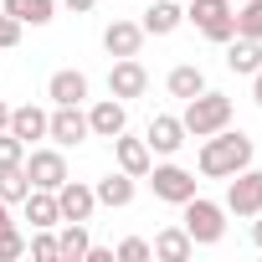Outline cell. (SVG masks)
<instances>
[{
    "label": "cell",
    "instance_id": "cell-36",
    "mask_svg": "<svg viewBox=\"0 0 262 262\" xmlns=\"http://www.w3.org/2000/svg\"><path fill=\"white\" fill-rule=\"evenodd\" d=\"M11 128V103H0V134Z\"/></svg>",
    "mask_w": 262,
    "mask_h": 262
},
{
    "label": "cell",
    "instance_id": "cell-5",
    "mask_svg": "<svg viewBox=\"0 0 262 262\" xmlns=\"http://www.w3.org/2000/svg\"><path fill=\"white\" fill-rule=\"evenodd\" d=\"M226 211L231 216H242V221H252L257 211H262V170H236L231 180H226Z\"/></svg>",
    "mask_w": 262,
    "mask_h": 262
},
{
    "label": "cell",
    "instance_id": "cell-1",
    "mask_svg": "<svg viewBox=\"0 0 262 262\" xmlns=\"http://www.w3.org/2000/svg\"><path fill=\"white\" fill-rule=\"evenodd\" d=\"M252 165V139L242 134V128H216V134L201 139V175L206 180H231L236 170Z\"/></svg>",
    "mask_w": 262,
    "mask_h": 262
},
{
    "label": "cell",
    "instance_id": "cell-18",
    "mask_svg": "<svg viewBox=\"0 0 262 262\" xmlns=\"http://www.w3.org/2000/svg\"><path fill=\"white\" fill-rule=\"evenodd\" d=\"M26 221H31V231H52V226H62V211H57V190H26Z\"/></svg>",
    "mask_w": 262,
    "mask_h": 262
},
{
    "label": "cell",
    "instance_id": "cell-30",
    "mask_svg": "<svg viewBox=\"0 0 262 262\" xmlns=\"http://www.w3.org/2000/svg\"><path fill=\"white\" fill-rule=\"evenodd\" d=\"M118 262H149L155 252H149V242L144 236H128V242H118V252H113Z\"/></svg>",
    "mask_w": 262,
    "mask_h": 262
},
{
    "label": "cell",
    "instance_id": "cell-26",
    "mask_svg": "<svg viewBox=\"0 0 262 262\" xmlns=\"http://www.w3.org/2000/svg\"><path fill=\"white\" fill-rule=\"evenodd\" d=\"M26 190H31V180H26V170H21V165L0 170V201H6V206H21V201H26Z\"/></svg>",
    "mask_w": 262,
    "mask_h": 262
},
{
    "label": "cell",
    "instance_id": "cell-32",
    "mask_svg": "<svg viewBox=\"0 0 262 262\" xmlns=\"http://www.w3.org/2000/svg\"><path fill=\"white\" fill-rule=\"evenodd\" d=\"M82 262H113V252H108V247H88V257H82Z\"/></svg>",
    "mask_w": 262,
    "mask_h": 262
},
{
    "label": "cell",
    "instance_id": "cell-4",
    "mask_svg": "<svg viewBox=\"0 0 262 262\" xmlns=\"http://www.w3.org/2000/svg\"><path fill=\"white\" fill-rule=\"evenodd\" d=\"M185 21L206 36V41H216V47H226L231 36H236V21H231V0H190L185 6Z\"/></svg>",
    "mask_w": 262,
    "mask_h": 262
},
{
    "label": "cell",
    "instance_id": "cell-27",
    "mask_svg": "<svg viewBox=\"0 0 262 262\" xmlns=\"http://www.w3.org/2000/svg\"><path fill=\"white\" fill-rule=\"evenodd\" d=\"M26 252H31L36 262H57V236H52V231L41 226V231H36V236L26 242Z\"/></svg>",
    "mask_w": 262,
    "mask_h": 262
},
{
    "label": "cell",
    "instance_id": "cell-7",
    "mask_svg": "<svg viewBox=\"0 0 262 262\" xmlns=\"http://www.w3.org/2000/svg\"><path fill=\"white\" fill-rule=\"evenodd\" d=\"M21 170H26L31 190H57V185L67 180V160H62V149H26Z\"/></svg>",
    "mask_w": 262,
    "mask_h": 262
},
{
    "label": "cell",
    "instance_id": "cell-15",
    "mask_svg": "<svg viewBox=\"0 0 262 262\" xmlns=\"http://www.w3.org/2000/svg\"><path fill=\"white\" fill-rule=\"evenodd\" d=\"M47 118H52L47 108H36V103H16V108H11V134L31 149L36 139H47Z\"/></svg>",
    "mask_w": 262,
    "mask_h": 262
},
{
    "label": "cell",
    "instance_id": "cell-9",
    "mask_svg": "<svg viewBox=\"0 0 262 262\" xmlns=\"http://www.w3.org/2000/svg\"><path fill=\"white\" fill-rule=\"evenodd\" d=\"M149 185H155V195L160 201H170V206H185L190 195H195V175L190 170H180V165H149V175H144Z\"/></svg>",
    "mask_w": 262,
    "mask_h": 262
},
{
    "label": "cell",
    "instance_id": "cell-29",
    "mask_svg": "<svg viewBox=\"0 0 262 262\" xmlns=\"http://www.w3.org/2000/svg\"><path fill=\"white\" fill-rule=\"evenodd\" d=\"M16 257H26V236L16 226H6L0 231V262H16Z\"/></svg>",
    "mask_w": 262,
    "mask_h": 262
},
{
    "label": "cell",
    "instance_id": "cell-37",
    "mask_svg": "<svg viewBox=\"0 0 262 262\" xmlns=\"http://www.w3.org/2000/svg\"><path fill=\"white\" fill-rule=\"evenodd\" d=\"M6 226H16V221H11V206L0 201V231H6Z\"/></svg>",
    "mask_w": 262,
    "mask_h": 262
},
{
    "label": "cell",
    "instance_id": "cell-33",
    "mask_svg": "<svg viewBox=\"0 0 262 262\" xmlns=\"http://www.w3.org/2000/svg\"><path fill=\"white\" fill-rule=\"evenodd\" d=\"M62 6H67V11H77V16H88V11L98 6V0H62Z\"/></svg>",
    "mask_w": 262,
    "mask_h": 262
},
{
    "label": "cell",
    "instance_id": "cell-20",
    "mask_svg": "<svg viewBox=\"0 0 262 262\" xmlns=\"http://www.w3.org/2000/svg\"><path fill=\"white\" fill-rule=\"evenodd\" d=\"M149 252H155L160 262H185V257L195 252V242H190V231H185V226H165V231L149 242Z\"/></svg>",
    "mask_w": 262,
    "mask_h": 262
},
{
    "label": "cell",
    "instance_id": "cell-12",
    "mask_svg": "<svg viewBox=\"0 0 262 262\" xmlns=\"http://www.w3.org/2000/svg\"><path fill=\"white\" fill-rule=\"evenodd\" d=\"M108 144H113V160H118V170H123V175H134V180H144V175H149V165H155V149H149L144 139L113 134Z\"/></svg>",
    "mask_w": 262,
    "mask_h": 262
},
{
    "label": "cell",
    "instance_id": "cell-34",
    "mask_svg": "<svg viewBox=\"0 0 262 262\" xmlns=\"http://www.w3.org/2000/svg\"><path fill=\"white\" fill-rule=\"evenodd\" d=\"M252 103H257V108H262V67H257V72H252Z\"/></svg>",
    "mask_w": 262,
    "mask_h": 262
},
{
    "label": "cell",
    "instance_id": "cell-28",
    "mask_svg": "<svg viewBox=\"0 0 262 262\" xmlns=\"http://www.w3.org/2000/svg\"><path fill=\"white\" fill-rule=\"evenodd\" d=\"M21 160H26V144L6 128V134H0V170H11V165H21Z\"/></svg>",
    "mask_w": 262,
    "mask_h": 262
},
{
    "label": "cell",
    "instance_id": "cell-35",
    "mask_svg": "<svg viewBox=\"0 0 262 262\" xmlns=\"http://www.w3.org/2000/svg\"><path fill=\"white\" fill-rule=\"evenodd\" d=\"M252 242H257V247H262V211H257V216H252Z\"/></svg>",
    "mask_w": 262,
    "mask_h": 262
},
{
    "label": "cell",
    "instance_id": "cell-22",
    "mask_svg": "<svg viewBox=\"0 0 262 262\" xmlns=\"http://www.w3.org/2000/svg\"><path fill=\"white\" fill-rule=\"evenodd\" d=\"M226 67L242 72V77H252V72L262 67V41H252V36H231V41H226Z\"/></svg>",
    "mask_w": 262,
    "mask_h": 262
},
{
    "label": "cell",
    "instance_id": "cell-23",
    "mask_svg": "<svg viewBox=\"0 0 262 262\" xmlns=\"http://www.w3.org/2000/svg\"><path fill=\"white\" fill-rule=\"evenodd\" d=\"M0 11L16 16L21 26H47L52 11H57V0H0Z\"/></svg>",
    "mask_w": 262,
    "mask_h": 262
},
{
    "label": "cell",
    "instance_id": "cell-25",
    "mask_svg": "<svg viewBox=\"0 0 262 262\" xmlns=\"http://www.w3.org/2000/svg\"><path fill=\"white\" fill-rule=\"evenodd\" d=\"M231 21H236V36L262 41V0H242V6L231 11Z\"/></svg>",
    "mask_w": 262,
    "mask_h": 262
},
{
    "label": "cell",
    "instance_id": "cell-17",
    "mask_svg": "<svg viewBox=\"0 0 262 262\" xmlns=\"http://www.w3.org/2000/svg\"><path fill=\"white\" fill-rule=\"evenodd\" d=\"M47 98H52V108H57V103H82V98H88V72H77V67H62V72H52V82H47Z\"/></svg>",
    "mask_w": 262,
    "mask_h": 262
},
{
    "label": "cell",
    "instance_id": "cell-14",
    "mask_svg": "<svg viewBox=\"0 0 262 262\" xmlns=\"http://www.w3.org/2000/svg\"><path fill=\"white\" fill-rule=\"evenodd\" d=\"M144 47V26L139 21H108L103 26V52L108 57H139Z\"/></svg>",
    "mask_w": 262,
    "mask_h": 262
},
{
    "label": "cell",
    "instance_id": "cell-6",
    "mask_svg": "<svg viewBox=\"0 0 262 262\" xmlns=\"http://www.w3.org/2000/svg\"><path fill=\"white\" fill-rule=\"evenodd\" d=\"M47 139H52L57 149H72V144L93 139V134H88V113H82V103H57V108H52V118H47Z\"/></svg>",
    "mask_w": 262,
    "mask_h": 262
},
{
    "label": "cell",
    "instance_id": "cell-19",
    "mask_svg": "<svg viewBox=\"0 0 262 262\" xmlns=\"http://www.w3.org/2000/svg\"><path fill=\"white\" fill-rule=\"evenodd\" d=\"M93 195H98V206H108V211H123L128 201H134V175L113 170V175H103V180L93 185Z\"/></svg>",
    "mask_w": 262,
    "mask_h": 262
},
{
    "label": "cell",
    "instance_id": "cell-2",
    "mask_svg": "<svg viewBox=\"0 0 262 262\" xmlns=\"http://www.w3.org/2000/svg\"><path fill=\"white\" fill-rule=\"evenodd\" d=\"M180 123H185V134H190V139H206V134H216V128H226V123H231V98H226V93L201 88L195 98H185Z\"/></svg>",
    "mask_w": 262,
    "mask_h": 262
},
{
    "label": "cell",
    "instance_id": "cell-16",
    "mask_svg": "<svg viewBox=\"0 0 262 262\" xmlns=\"http://www.w3.org/2000/svg\"><path fill=\"white\" fill-rule=\"evenodd\" d=\"M144 36H170V31H180L185 26V6L180 0H149V11H144Z\"/></svg>",
    "mask_w": 262,
    "mask_h": 262
},
{
    "label": "cell",
    "instance_id": "cell-11",
    "mask_svg": "<svg viewBox=\"0 0 262 262\" xmlns=\"http://www.w3.org/2000/svg\"><path fill=\"white\" fill-rule=\"evenodd\" d=\"M123 128H128V108H123L113 93L88 108V134H93V139H113V134H123Z\"/></svg>",
    "mask_w": 262,
    "mask_h": 262
},
{
    "label": "cell",
    "instance_id": "cell-31",
    "mask_svg": "<svg viewBox=\"0 0 262 262\" xmlns=\"http://www.w3.org/2000/svg\"><path fill=\"white\" fill-rule=\"evenodd\" d=\"M21 31H26V26H21L16 16H6V11H0V52H11V47L21 41Z\"/></svg>",
    "mask_w": 262,
    "mask_h": 262
},
{
    "label": "cell",
    "instance_id": "cell-21",
    "mask_svg": "<svg viewBox=\"0 0 262 262\" xmlns=\"http://www.w3.org/2000/svg\"><path fill=\"white\" fill-rule=\"evenodd\" d=\"M88 247H93L88 221H67V226L57 231V262H82V257H88Z\"/></svg>",
    "mask_w": 262,
    "mask_h": 262
},
{
    "label": "cell",
    "instance_id": "cell-13",
    "mask_svg": "<svg viewBox=\"0 0 262 262\" xmlns=\"http://www.w3.org/2000/svg\"><path fill=\"white\" fill-rule=\"evenodd\" d=\"M185 139H190V134H185V123H180L175 113H155L149 128H144V144H149L155 155H175Z\"/></svg>",
    "mask_w": 262,
    "mask_h": 262
},
{
    "label": "cell",
    "instance_id": "cell-24",
    "mask_svg": "<svg viewBox=\"0 0 262 262\" xmlns=\"http://www.w3.org/2000/svg\"><path fill=\"white\" fill-rule=\"evenodd\" d=\"M165 88H170V98H195L201 88H206V72L195 67V62H180V67H170V77H165Z\"/></svg>",
    "mask_w": 262,
    "mask_h": 262
},
{
    "label": "cell",
    "instance_id": "cell-8",
    "mask_svg": "<svg viewBox=\"0 0 262 262\" xmlns=\"http://www.w3.org/2000/svg\"><path fill=\"white\" fill-rule=\"evenodd\" d=\"M108 93H113L118 103L144 98V93H149V72H144V62H139V57H113V67H108Z\"/></svg>",
    "mask_w": 262,
    "mask_h": 262
},
{
    "label": "cell",
    "instance_id": "cell-3",
    "mask_svg": "<svg viewBox=\"0 0 262 262\" xmlns=\"http://www.w3.org/2000/svg\"><path fill=\"white\" fill-rule=\"evenodd\" d=\"M180 211H185L180 226L190 231L195 247H216V242L226 236V206H216V201H206V195H190Z\"/></svg>",
    "mask_w": 262,
    "mask_h": 262
},
{
    "label": "cell",
    "instance_id": "cell-10",
    "mask_svg": "<svg viewBox=\"0 0 262 262\" xmlns=\"http://www.w3.org/2000/svg\"><path fill=\"white\" fill-rule=\"evenodd\" d=\"M57 211H62V221H93V211H98V195H93V185H82V180H62L57 185Z\"/></svg>",
    "mask_w": 262,
    "mask_h": 262
}]
</instances>
